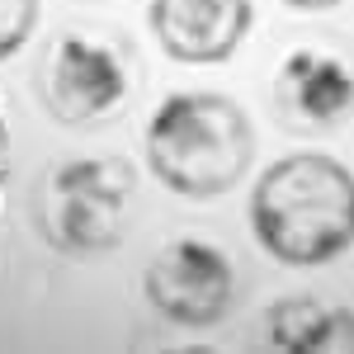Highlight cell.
<instances>
[{
  "label": "cell",
  "instance_id": "cell-1",
  "mask_svg": "<svg viewBox=\"0 0 354 354\" xmlns=\"http://www.w3.org/2000/svg\"><path fill=\"white\" fill-rule=\"evenodd\" d=\"M250 232L279 265H326L354 245V175L335 156L293 151L250 194Z\"/></svg>",
  "mask_w": 354,
  "mask_h": 354
},
{
  "label": "cell",
  "instance_id": "cell-2",
  "mask_svg": "<svg viewBox=\"0 0 354 354\" xmlns=\"http://www.w3.org/2000/svg\"><path fill=\"white\" fill-rule=\"evenodd\" d=\"M255 161V128L236 100L189 90L170 95L147 123V165L165 189L218 198L236 189Z\"/></svg>",
  "mask_w": 354,
  "mask_h": 354
},
{
  "label": "cell",
  "instance_id": "cell-3",
  "mask_svg": "<svg viewBox=\"0 0 354 354\" xmlns=\"http://www.w3.org/2000/svg\"><path fill=\"white\" fill-rule=\"evenodd\" d=\"M137 175L123 156H81L43 175L33 222L43 241L66 255H100L128 236Z\"/></svg>",
  "mask_w": 354,
  "mask_h": 354
},
{
  "label": "cell",
  "instance_id": "cell-4",
  "mask_svg": "<svg viewBox=\"0 0 354 354\" xmlns=\"http://www.w3.org/2000/svg\"><path fill=\"white\" fill-rule=\"evenodd\" d=\"M38 100L66 128H90L104 113L118 109L128 95V71L109 43L85 38V33H57L38 57Z\"/></svg>",
  "mask_w": 354,
  "mask_h": 354
},
{
  "label": "cell",
  "instance_id": "cell-5",
  "mask_svg": "<svg viewBox=\"0 0 354 354\" xmlns=\"http://www.w3.org/2000/svg\"><path fill=\"white\" fill-rule=\"evenodd\" d=\"M147 302L161 312L165 322L180 326H218L232 312L236 298V270L227 260V250L198 236H180V241L161 245L147 265Z\"/></svg>",
  "mask_w": 354,
  "mask_h": 354
},
{
  "label": "cell",
  "instance_id": "cell-6",
  "mask_svg": "<svg viewBox=\"0 0 354 354\" xmlns=\"http://www.w3.org/2000/svg\"><path fill=\"white\" fill-rule=\"evenodd\" d=\"M274 113L288 133H335L354 113V66L322 48L288 53L274 76Z\"/></svg>",
  "mask_w": 354,
  "mask_h": 354
},
{
  "label": "cell",
  "instance_id": "cell-7",
  "mask_svg": "<svg viewBox=\"0 0 354 354\" xmlns=\"http://www.w3.org/2000/svg\"><path fill=\"white\" fill-rule=\"evenodd\" d=\"M151 33L175 62L218 66L250 33V0H151Z\"/></svg>",
  "mask_w": 354,
  "mask_h": 354
},
{
  "label": "cell",
  "instance_id": "cell-8",
  "mask_svg": "<svg viewBox=\"0 0 354 354\" xmlns=\"http://www.w3.org/2000/svg\"><path fill=\"white\" fill-rule=\"evenodd\" d=\"M265 335L274 350H354V312L312 293H293L270 307Z\"/></svg>",
  "mask_w": 354,
  "mask_h": 354
},
{
  "label": "cell",
  "instance_id": "cell-9",
  "mask_svg": "<svg viewBox=\"0 0 354 354\" xmlns=\"http://www.w3.org/2000/svg\"><path fill=\"white\" fill-rule=\"evenodd\" d=\"M38 24V0H0V62L15 57Z\"/></svg>",
  "mask_w": 354,
  "mask_h": 354
},
{
  "label": "cell",
  "instance_id": "cell-10",
  "mask_svg": "<svg viewBox=\"0 0 354 354\" xmlns=\"http://www.w3.org/2000/svg\"><path fill=\"white\" fill-rule=\"evenodd\" d=\"M283 5H293V10H330V5H340V0H283Z\"/></svg>",
  "mask_w": 354,
  "mask_h": 354
},
{
  "label": "cell",
  "instance_id": "cell-11",
  "mask_svg": "<svg viewBox=\"0 0 354 354\" xmlns=\"http://www.w3.org/2000/svg\"><path fill=\"white\" fill-rule=\"evenodd\" d=\"M0 165H5V123H0Z\"/></svg>",
  "mask_w": 354,
  "mask_h": 354
}]
</instances>
